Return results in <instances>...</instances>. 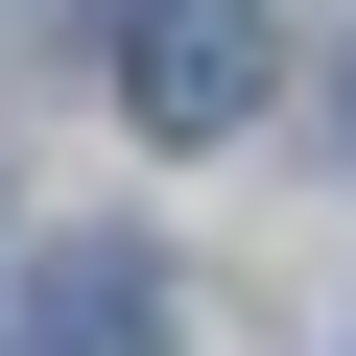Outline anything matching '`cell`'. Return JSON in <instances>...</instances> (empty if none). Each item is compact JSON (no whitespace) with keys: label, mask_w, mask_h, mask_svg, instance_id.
<instances>
[{"label":"cell","mask_w":356,"mask_h":356,"mask_svg":"<svg viewBox=\"0 0 356 356\" xmlns=\"http://www.w3.org/2000/svg\"><path fill=\"white\" fill-rule=\"evenodd\" d=\"M119 95H143V143H238L285 95V48H261V0H143L119 24Z\"/></svg>","instance_id":"cell-1"},{"label":"cell","mask_w":356,"mask_h":356,"mask_svg":"<svg viewBox=\"0 0 356 356\" xmlns=\"http://www.w3.org/2000/svg\"><path fill=\"white\" fill-rule=\"evenodd\" d=\"M0 356H166V261L143 238H48L0 285Z\"/></svg>","instance_id":"cell-2"}]
</instances>
